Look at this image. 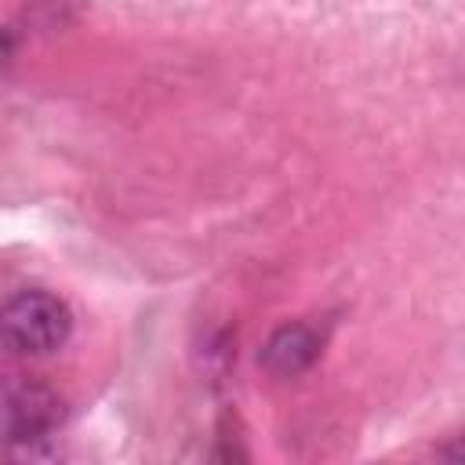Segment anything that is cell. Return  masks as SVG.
<instances>
[{"label": "cell", "mask_w": 465, "mask_h": 465, "mask_svg": "<svg viewBox=\"0 0 465 465\" xmlns=\"http://www.w3.org/2000/svg\"><path fill=\"white\" fill-rule=\"evenodd\" d=\"M73 334V309L65 298L29 287L0 302V345L15 356L58 352Z\"/></svg>", "instance_id": "cell-1"}, {"label": "cell", "mask_w": 465, "mask_h": 465, "mask_svg": "<svg viewBox=\"0 0 465 465\" xmlns=\"http://www.w3.org/2000/svg\"><path fill=\"white\" fill-rule=\"evenodd\" d=\"M62 421V400L29 374H0V443L33 447Z\"/></svg>", "instance_id": "cell-2"}, {"label": "cell", "mask_w": 465, "mask_h": 465, "mask_svg": "<svg viewBox=\"0 0 465 465\" xmlns=\"http://www.w3.org/2000/svg\"><path fill=\"white\" fill-rule=\"evenodd\" d=\"M320 356V334L309 323H283L269 334V341L258 352V363L276 378H294L309 371Z\"/></svg>", "instance_id": "cell-3"}, {"label": "cell", "mask_w": 465, "mask_h": 465, "mask_svg": "<svg viewBox=\"0 0 465 465\" xmlns=\"http://www.w3.org/2000/svg\"><path fill=\"white\" fill-rule=\"evenodd\" d=\"M11 54H15V36L7 29H0V69L11 62Z\"/></svg>", "instance_id": "cell-4"}]
</instances>
